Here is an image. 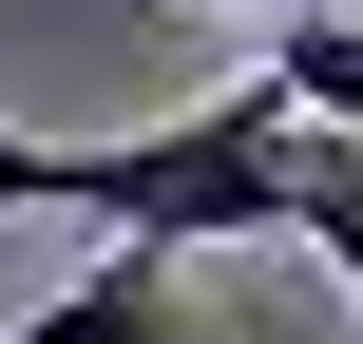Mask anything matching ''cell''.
Listing matches in <instances>:
<instances>
[{
  "label": "cell",
  "instance_id": "4",
  "mask_svg": "<svg viewBox=\"0 0 363 344\" xmlns=\"http://www.w3.org/2000/svg\"><path fill=\"white\" fill-rule=\"evenodd\" d=\"M191 19H268L287 38V19H363V0H191Z\"/></svg>",
  "mask_w": 363,
  "mask_h": 344
},
{
  "label": "cell",
  "instance_id": "2",
  "mask_svg": "<svg viewBox=\"0 0 363 344\" xmlns=\"http://www.w3.org/2000/svg\"><path fill=\"white\" fill-rule=\"evenodd\" d=\"M0 344H191V326H172V249H96L38 326H0Z\"/></svg>",
  "mask_w": 363,
  "mask_h": 344
},
{
  "label": "cell",
  "instance_id": "3",
  "mask_svg": "<svg viewBox=\"0 0 363 344\" xmlns=\"http://www.w3.org/2000/svg\"><path fill=\"white\" fill-rule=\"evenodd\" d=\"M249 96H268L287 134H363V19H287V38L249 57Z\"/></svg>",
  "mask_w": 363,
  "mask_h": 344
},
{
  "label": "cell",
  "instance_id": "1",
  "mask_svg": "<svg viewBox=\"0 0 363 344\" xmlns=\"http://www.w3.org/2000/svg\"><path fill=\"white\" fill-rule=\"evenodd\" d=\"M57 211H96L115 249H249V230H287V115L230 77V96L172 115V134H96V153H57Z\"/></svg>",
  "mask_w": 363,
  "mask_h": 344
}]
</instances>
